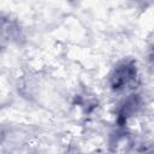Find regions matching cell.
<instances>
[{"label": "cell", "mask_w": 154, "mask_h": 154, "mask_svg": "<svg viewBox=\"0 0 154 154\" xmlns=\"http://www.w3.org/2000/svg\"><path fill=\"white\" fill-rule=\"evenodd\" d=\"M136 82H137L136 63L130 59L120 61L112 70L108 78L109 88L116 93L125 91L134 88V85H136Z\"/></svg>", "instance_id": "1"}, {"label": "cell", "mask_w": 154, "mask_h": 154, "mask_svg": "<svg viewBox=\"0 0 154 154\" xmlns=\"http://www.w3.org/2000/svg\"><path fill=\"white\" fill-rule=\"evenodd\" d=\"M18 34V28L7 17L0 14V49L11 45Z\"/></svg>", "instance_id": "2"}]
</instances>
